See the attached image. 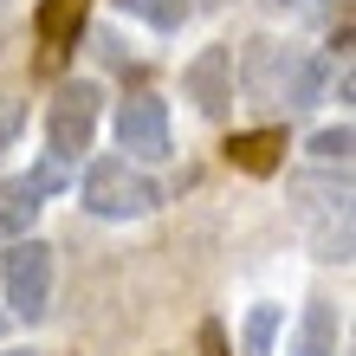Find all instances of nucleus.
I'll return each instance as SVG.
<instances>
[{
	"mask_svg": "<svg viewBox=\"0 0 356 356\" xmlns=\"http://www.w3.org/2000/svg\"><path fill=\"white\" fill-rule=\"evenodd\" d=\"M195 7H220V0H195Z\"/></svg>",
	"mask_w": 356,
	"mask_h": 356,
	"instance_id": "19",
	"label": "nucleus"
},
{
	"mask_svg": "<svg viewBox=\"0 0 356 356\" xmlns=\"http://www.w3.org/2000/svg\"><path fill=\"white\" fill-rule=\"evenodd\" d=\"M181 91L195 97L201 117H227V111H234V52H227V46H201L195 65L181 72Z\"/></svg>",
	"mask_w": 356,
	"mask_h": 356,
	"instance_id": "5",
	"label": "nucleus"
},
{
	"mask_svg": "<svg viewBox=\"0 0 356 356\" xmlns=\"http://www.w3.org/2000/svg\"><path fill=\"white\" fill-rule=\"evenodd\" d=\"M0 285H7V305L13 318H46L52 311V246L46 240H13L7 246V266H0Z\"/></svg>",
	"mask_w": 356,
	"mask_h": 356,
	"instance_id": "2",
	"label": "nucleus"
},
{
	"mask_svg": "<svg viewBox=\"0 0 356 356\" xmlns=\"http://www.w3.org/2000/svg\"><path fill=\"white\" fill-rule=\"evenodd\" d=\"M279 324H285L279 305H253V311H246V324H240V356H272Z\"/></svg>",
	"mask_w": 356,
	"mask_h": 356,
	"instance_id": "11",
	"label": "nucleus"
},
{
	"mask_svg": "<svg viewBox=\"0 0 356 356\" xmlns=\"http://www.w3.org/2000/svg\"><path fill=\"white\" fill-rule=\"evenodd\" d=\"M97 111H104V91L97 85H65L52 97V111H46V149H52V162H78L91 149V136H97Z\"/></svg>",
	"mask_w": 356,
	"mask_h": 356,
	"instance_id": "3",
	"label": "nucleus"
},
{
	"mask_svg": "<svg viewBox=\"0 0 356 356\" xmlns=\"http://www.w3.org/2000/svg\"><path fill=\"white\" fill-rule=\"evenodd\" d=\"M291 356H343V324H337V305L311 298L298 311V330H291Z\"/></svg>",
	"mask_w": 356,
	"mask_h": 356,
	"instance_id": "7",
	"label": "nucleus"
},
{
	"mask_svg": "<svg viewBox=\"0 0 356 356\" xmlns=\"http://www.w3.org/2000/svg\"><path fill=\"white\" fill-rule=\"evenodd\" d=\"M117 143L136 162H162V156H169V104H162L156 91L123 97L117 104Z\"/></svg>",
	"mask_w": 356,
	"mask_h": 356,
	"instance_id": "4",
	"label": "nucleus"
},
{
	"mask_svg": "<svg viewBox=\"0 0 356 356\" xmlns=\"http://www.w3.org/2000/svg\"><path fill=\"white\" fill-rule=\"evenodd\" d=\"M123 13L149 19L156 33H181V26H188V13H195V0H123Z\"/></svg>",
	"mask_w": 356,
	"mask_h": 356,
	"instance_id": "12",
	"label": "nucleus"
},
{
	"mask_svg": "<svg viewBox=\"0 0 356 356\" xmlns=\"http://www.w3.org/2000/svg\"><path fill=\"white\" fill-rule=\"evenodd\" d=\"M0 337H7V311H0Z\"/></svg>",
	"mask_w": 356,
	"mask_h": 356,
	"instance_id": "18",
	"label": "nucleus"
},
{
	"mask_svg": "<svg viewBox=\"0 0 356 356\" xmlns=\"http://www.w3.org/2000/svg\"><path fill=\"white\" fill-rule=\"evenodd\" d=\"M227 162L246 169V175H272L285 162V130H246V136H234L227 143Z\"/></svg>",
	"mask_w": 356,
	"mask_h": 356,
	"instance_id": "9",
	"label": "nucleus"
},
{
	"mask_svg": "<svg viewBox=\"0 0 356 356\" xmlns=\"http://www.w3.org/2000/svg\"><path fill=\"white\" fill-rule=\"evenodd\" d=\"M78 201H85L97 220H143V214H156V207H162V188L143 175V169H130V156H104V162L85 169Z\"/></svg>",
	"mask_w": 356,
	"mask_h": 356,
	"instance_id": "1",
	"label": "nucleus"
},
{
	"mask_svg": "<svg viewBox=\"0 0 356 356\" xmlns=\"http://www.w3.org/2000/svg\"><path fill=\"white\" fill-rule=\"evenodd\" d=\"M291 58H298V52L272 46V39H253V46H246V97H259V104L285 97V72H291Z\"/></svg>",
	"mask_w": 356,
	"mask_h": 356,
	"instance_id": "8",
	"label": "nucleus"
},
{
	"mask_svg": "<svg viewBox=\"0 0 356 356\" xmlns=\"http://www.w3.org/2000/svg\"><path fill=\"white\" fill-rule=\"evenodd\" d=\"M195 356H234V350H227V330H220L214 318H207V324L195 330Z\"/></svg>",
	"mask_w": 356,
	"mask_h": 356,
	"instance_id": "15",
	"label": "nucleus"
},
{
	"mask_svg": "<svg viewBox=\"0 0 356 356\" xmlns=\"http://www.w3.org/2000/svg\"><path fill=\"white\" fill-rule=\"evenodd\" d=\"M266 7H318V0H266Z\"/></svg>",
	"mask_w": 356,
	"mask_h": 356,
	"instance_id": "16",
	"label": "nucleus"
},
{
	"mask_svg": "<svg viewBox=\"0 0 356 356\" xmlns=\"http://www.w3.org/2000/svg\"><path fill=\"white\" fill-rule=\"evenodd\" d=\"M85 19H91V0H39V13H33V33H39V65H65V52L78 46V33H85Z\"/></svg>",
	"mask_w": 356,
	"mask_h": 356,
	"instance_id": "6",
	"label": "nucleus"
},
{
	"mask_svg": "<svg viewBox=\"0 0 356 356\" xmlns=\"http://www.w3.org/2000/svg\"><path fill=\"white\" fill-rule=\"evenodd\" d=\"M350 149H356V130H350V123H330V130L311 136V156H318V162H337V169L350 162Z\"/></svg>",
	"mask_w": 356,
	"mask_h": 356,
	"instance_id": "13",
	"label": "nucleus"
},
{
	"mask_svg": "<svg viewBox=\"0 0 356 356\" xmlns=\"http://www.w3.org/2000/svg\"><path fill=\"white\" fill-rule=\"evenodd\" d=\"M324 85H330V58H291V72H285V97H279V104L305 111V104H318V97H324Z\"/></svg>",
	"mask_w": 356,
	"mask_h": 356,
	"instance_id": "10",
	"label": "nucleus"
},
{
	"mask_svg": "<svg viewBox=\"0 0 356 356\" xmlns=\"http://www.w3.org/2000/svg\"><path fill=\"white\" fill-rule=\"evenodd\" d=\"M7 356H46V350H7Z\"/></svg>",
	"mask_w": 356,
	"mask_h": 356,
	"instance_id": "17",
	"label": "nucleus"
},
{
	"mask_svg": "<svg viewBox=\"0 0 356 356\" xmlns=\"http://www.w3.org/2000/svg\"><path fill=\"white\" fill-rule=\"evenodd\" d=\"M19 130H26V104H19V97H0V149H13Z\"/></svg>",
	"mask_w": 356,
	"mask_h": 356,
	"instance_id": "14",
	"label": "nucleus"
}]
</instances>
